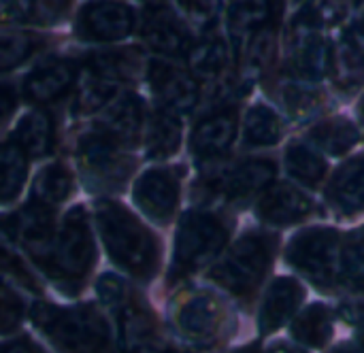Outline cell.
I'll return each mask as SVG.
<instances>
[{
	"mask_svg": "<svg viewBox=\"0 0 364 353\" xmlns=\"http://www.w3.org/2000/svg\"><path fill=\"white\" fill-rule=\"evenodd\" d=\"M282 100L286 111L290 113V117L294 119H307L311 117L318 107H320V98L318 94H314L309 87H305L301 81L292 79L290 83H286L282 87Z\"/></svg>",
	"mask_w": 364,
	"mask_h": 353,
	"instance_id": "8d00e7d4",
	"label": "cell"
},
{
	"mask_svg": "<svg viewBox=\"0 0 364 353\" xmlns=\"http://www.w3.org/2000/svg\"><path fill=\"white\" fill-rule=\"evenodd\" d=\"M143 40L162 55H183L190 51V32L168 6H149L141 26Z\"/></svg>",
	"mask_w": 364,
	"mask_h": 353,
	"instance_id": "ac0fdd59",
	"label": "cell"
},
{
	"mask_svg": "<svg viewBox=\"0 0 364 353\" xmlns=\"http://www.w3.org/2000/svg\"><path fill=\"white\" fill-rule=\"evenodd\" d=\"M21 320V303L15 294L0 288V332H11Z\"/></svg>",
	"mask_w": 364,
	"mask_h": 353,
	"instance_id": "60d3db41",
	"label": "cell"
},
{
	"mask_svg": "<svg viewBox=\"0 0 364 353\" xmlns=\"http://www.w3.org/2000/svg\"><path fill=\"white\" fill-rule=\"evenodd\" d=\"M230 230L226 222L209 211H188L175 234L171 279H183L211 264L226 247Z\"/></svg>",
	"mask_w": 364,
	"mask_h": 353,
	"instance_id": "277c9868",
	"label": "cell"
},
{
	"mask_svg": "<svg viewBox=\"0 0 364 353\" xmlns=\"http://www.w3.org/2000/svg\"><path fill=\"white\" fill-rule=\"evenodd\" d=\"M186 55L190 62L192 77L200 81H215L228 68V45L218 36L192 45Z\"/></svg>",
	"mask_w": 364,
	"mask_h": 353,
	"instance_id": "484cf974",
	"label": "cell"
},
{
	"mask_svg": "<svg viewBox=\"0 0 364 353\" xmlns=\"http://www.w3.org/2000/svg\"><path fill=\"white\" fill-rule=\"evenodd\" d=\"M70 6V0H30L28 17L32 23L49 26L55 23Z\"/></svg>",
	"mask_w": 364,
	"mask_h": 353,
	"instance_id": "f35d334b",
	"label": "cell"
},
{
	"mask_svg": "<svg viewBox=\"0 0 364 353\" xmlns=\"http://www.w3.org/2000/svg\"><path fill=\"white\" fill-rule=\"evenodd\" d=\"M30 317L60 353H113L111 326L90 305L62 309L49 303H34Z\"/></svg>",
	"mask_w": 364,
	"mask_h": 353,
	"instance_id": "7a4b0ae2",
	"label": "cell"
},
{
	"mask_svg": "<svg viewBox=\"0 0 364 353\" xmlns=\"http://www.w3.org/2000/svg\"><path fill=\"white\" fill-rule=\"evenodd\" d=\"M305 300V288L294 277L275 279L262 296L258 326L262 335H271L288 324Z\"/></svg>",
	"mask_w": 364,
	"mask_h": 353,
	"instance_id": "d6986e66",
	"label": "cell"
},
{
	"mask_svg": "<svg viewBox=\"0 0 364 353\" xmlns=\"http://www.w3.org/2000/svg\"><path fill=\"white\" fill-rule=\"evenodd\" d=\"M23 0H0V21H11L21 13Z\"/></svg>",
	"mask_w": 364,
	"mask_h": 353,
	"instance_id": "bcb514c9",
	"label": "cell"
},
{
	"mask_svg": "<svg viewBox=\"0 0 364 353\" xmlns=\"http://www.w3.org/2000/svg\"><path fill=\"white\" fill-rule=\"evenodd\" d=\"M130 294V290L126 288V283L115 277V275H105L100 281H98V296L105 305L109 307H115L119 305L126 296Z\"/></svg>",
	"mask_w": 364,
	"mask_h": 353,
	"instance_id": "b9f144b4",
	"label": "cell"
},
{
	"mask_svg": "<svg viewBox=\"0 0 364 353\" xmlns=\"http://www.w3.org/2000/svg\"><path fill=\"white\" fill-rule=\"evenodd\" d=\"M90 68L92 72H98L111 81H124L136 75L139 70V55L134 51H105V53H96L90 60Z\"/></svg>",
	"mask_w": 364,
	"mask_h": 353,
	"instance_id": "e575fe53",
	"label": "cell"
},
{
	"mask_svg": "<svg viewBox=\"0 0 364 353\" xmlns=\"http://www.w3.org/2000/svg\"><path fill=\"white\" fill-rule=\"evenodd\" d=\"M360 117H363V121H364V100H363V104H360Z\"/></svg>",
	"mask_w": 364,
	"mask_h": 353,
	"instance_id": "816d5d0a",
	"label": "cell"
},
{
	"mask_svg": "<svg viewBox=\"0 0 364 353\" xmlns=\"http://www.w3.org/2000/svg\"><path fill=\"white\" fill-rule=\"evenodd\" d=\"M288 62L301 81H320L331 66V47L318 26L299 17L288 49Z\"/></svg>",
	"mask_w": 364,
	"mask_h": 353,
	"instance_id": "7c38bea8",
	"label": "cell"
},
{
	"mask_svg": "<svg viewBox=\"0 0 364 353\" xmlns=\"http://www.w3.org/2000/svg\"><path fill=\"white\" fill-rule=\"evenodd\" d=\"M275 251L277 237L269 232H247L230 247L226 258L211 268L209 279L232 296L247 298L271 271Z\"/></svg>",
	"mask_w": 364,
	"mask_h": 353,
	"instance_id": "3957f363",
	"label": "cell"
},
{
	"mask_svg": "<svg viewBox=\"0 0 364 353\" xmlns=\"http://www.w3.org/2000/svg\"><path fill=\"white\" fill-rule=\"evenodd\" d=\"M358 32L364 36V13L358 17Z\"/></svg>",
	"mask_w": 364,
	"mask_h": 353,
	"instance_id": "681fc988",
	"label": "cell"
},
{
	"mask_svg": "<svg viewBox=\"0 0 364 353\" xmlns=\"http://www.w3.org/2000/svg\"><path fill=\"white\" fill-rule=\"evenodd\" d=\"M341 315L346 317V322L358 324V326L364 328V298L352 300V303H343L341 305Z\"/></svg>",
	"mask_w": 364,
	"mask_h": 353,
	"instance_id": "ee69618b",
	"label": "cell"
},
{
	"mask_svg": "<svg viewBox=\"0 0 364 353\" xmlns=\"http://www.w3.org/2000/svg\"><path fill=\"white\" fill-rule=\"evenodd\" d=\"M328 72L339 89L352 92L364 83V49L354 34H343L331 47Z\"/></svg>",
	"mask_w": 364,
	"mask_h": 353,
	"instance_id": "603a6c76",
	"label": "cell"
},
{
	"mask_svg": "<svg viewBox=\"0 0 364 353\" xmlns=\"http://www.w3.org/2000/svg\"><path fill=\"white\" fill-rule=\"evenodd\" d=\"M239 117L235 109H220L203 117L190 136V151L198 162H215L228 153L237 136Z\"/></svg>",
	"mask_w": 364,
	"mask_h": 353,
	"instance_id": "2e32d148",
	"label": "cell"
},
{
	"mask_svg": "<svg viewBox=\"0 0 364 353\" xmlns=\"http://www.w3.org/2000/svg\"><path fill=\"white\" fill-rule=\"evenodd\" d=\"M309 139L318 151L341 156L358 143V130L348 117H328L311 128Z\"/></svg>",
	"mask_w": 364,
	"mask_h": 353,
	"instance_id": "83f0119b",
	"label": "cell"
},
{
	"mask_svg": "<svg viewBox=\"0 0 364 353\" xmlns=\"http://www.w3.org/2000/svg\"><path fill=\"white\" fill-rule=\"evenodd\" d=\"M96 224L111 260L141 281H149L160 268V243L151 230L115 200L96 205Z\"/></svg>",
	"mask_w": 364,
	"mask_h": 353,
	"instance_id": "6da1fadb",
	"label": "cell"
},
{
	"mask_svg": "<svg viewBox=\"0 0 364 353\" xmlns=\"http://www.w3.org/2000/svg\"><path fill=\"white\" fill-rule=\"evenodd\" d=\"M358 345H360V352L364 353V328H363V332H360V339H358Z\"/></svg>",
	"mask_w": 364,
	"mask_h": 353,
	"instance_id": "f907efd6",
	"label": "cell"
},
{
	"mask_svg": "<svg viewBox=\"0 0 364 353\" xmlns=\"http://www.w3.org/2000/svg\"><path fill=\"white\" fill-rule=\"evenodd\" d=\"M286 260L316 286H335L339 277L341 237L337 230L326 226L303 230L290 241Z\"/></svg>",
	"mask_w": 364,
	"mask_h": 353,
	"instance_id": "8992f818",
	"label": "cell"
},
{
	"mask_svg": "<svg viewBox=\"0 0 364 353\" xmlns=\"http://www.w3.org/2000/svg\"><path fill=\"white\" fill-rule=\"evenodd\" d=\"M94 260L96 245L87 215L81 207H75L66 213L60 234H55L49 266L45 273L64 288L79 286L92 271Z\"/></svg>",
	"mask_w": 364,
	"mask_h": 353,
	"instance_id": "5b68a950",
	"label": "cell"
},
{
	"mask_svg": "<svg viewBox=\"0 0 364 353\" xmlns=\"http://www.w3.org/2000/svg\"><path fill=\"white\" fill-rule=\"evenodd\" d=\"M55 139L53 117L47 111H32L28 113L15 130V143L26 151L30 158H41L51 151Z\"/></svg>",
	"mask_w": 364,
	"mask_h": 353,
	"instance_id": "d4e9b609",
	"label": "cell"
},
{
	"mask_svg": "<svg viewBox=\"0 0 364 353\" xmlns=\"http://www.w3.org/2000/svg\"><path fill=\"white\" fill-rule=\"evenodd\" d=\"M13 234L19 239V243L26 247L30 258L47 271L51 249H53V219H51V209L38 202L28 205L19 215L13 219Z\"/></svg>",
	"mask_w": 364,
	"mask_h": 353,
	"instance_id": "e0dca14e",
	"label": "cell"
},
{
	"mask_svg": "<svg viewBox=\"0 0 364 353\" xmlns=\"http://www.w3.org/2000/svg\"><path fill=\"white\" fill-rule=\"evenodd\" d=\"M17 107V92L9 83H0V126L13 115Z\"/></svg>",
	"mask_w": 364,
	"mask_h": 353,
	"instance_id": "7bdbcfd3",
	"label": "cell"
},
{
	"mask_svg": "<svg viewBox=\"0 0 364 353\" xmlns=\"http://www.w3.org/2000/svg\"><path fill=\"white\" fill-rule=\"evenodd\" d=\"M41 45L43 38L38 34L21 32V30H0V70L19 66Z\"/></svg>",
	"mask_w": 364,
	"mask_h": 353,
	"instance_id": "836d02e7",
	"label": "cell"
},
{
	"mask_svg": "<svg viewBox=\"0 0 364 353\" xmlns=\"http://www.w3.org/2000/svg\"><path fill=\"white\" fill-rule=\"evenodd\" d=\"M228 322L230 313L226 305L209 292L188 296L175 311L177 330L196 347L218 345L228 330Z\"/></svg>",
	"mask_w": 364,
	"mask_h": 353,
	"instance_id": "52a82bcc",
	"label": "cell"
},
{
	"mask_svg": "<svg viewBox=\"0 0 364 353\" xmlns=\"http://www.w3.org/2000/svg\"><path fill=\"white\" fill-rule=\"evenodd\" d=\"M73 192V175L66 166L62 164H51L45 166L32 185V196L34 202L45 205V207H53L60 205L62 200H66Z\"/></svg>",
	"mask_w": 364,
	"mask_h": 353,
	"instance_id": "d6a6232c",
	"label": "cell"
},
{
	"mask_svg": "<svg viewBox=\"0 0 364 353\" xmlns=\"http://www.w3.org/2000/svg\"><path fill=\"white\" fill-rule=\"evenodd\" d=\"M0 353H45L36 343H32L30 339H15L11 343H6L4 347H0Z\"/></svg>",
	"mask_w": 364,
	"mask_h": 353,
	"instance_id": "f6af8a7d",
	"label": "cell"
},
{
	"mask_svg": "<svg viewBox=\"0 0 364 353\" xmlns=\"http://www.w3.org/2000/svg\"><path fill=\"white\" fill-rule=\"evenodd\" d=\"M292 337L307 347H316V349L324 347L333 337L331 307L316 303V305H309L307 309H303L292 324Z\"/></svg>",
	"mask_w": 364,
	"mask_h": 353,
	"instance_id": "4316f807",
	"label": "cell"
},
{
	"mask_svg": "<svg viewBox=\"0 0 364 353\" xmlns=\"http://www.w3.org/2000/svg\"><path fill=\"white\" fill-rule=\"evenodd\" d=\"M267 353H307L305 349H301V347H296V345H292V343H273L271 347H269V352Z\"/></svg>",
	"mask_w": 364,
	"mask_h": 353,
	"instance_id": "7dc6e473",
	"label": "cell"
},
{
	"mask_svg": "<svg viewBox=\"0 0 364 353\" xmlns=\"http://www.w3.org/2000/svg\"><path fill=\"white\" fill-rule=\"evenodd\" d=\"M166 353H181V352H166Z\"/></svg>",
	"mask_w": 364,
	"mask_h": 353,
	"instance_id": "f5cc1de1",
	"label": "cell"
},
{
	"mask_svg": "<svg viewBox=\"0 0 364 353\" xmlns=\"http://www.w3.org/2000/svg\"><path fill=\"white\" fill-rule=\"evenodd\" d=\"M326 198L339 215H354L364 211V153L350 158L335 170L326 190Z\"/></svg>",
	"mask_w": 364,
	"mask_h": 353,
	"instance_id": "ffe728a7",
	"label": "cell"
},
{
	"mask_svg": "<svg viewBox=\"0 0 364 353\" xmlns=\"http://www.w3.org/2000/svg\"><path fill=\"white\" fill-rule=\"evenodd\" d=\"M277 166L267 158H250L213 179V194L228 205H241L262 194L275 179Z\"/></svg>",
	"mask_w": 364,
	"mask_h": 353,
	"instance_id": "30bf717a",
	"label": "cell"
},
{
	"mask_svg": "<svg viewBox=\"0 0 364 353\" xmlns=\"http://www.w3.org/2000/svg\"><path fill=\"white\" fill-rule=\"evenodd\" d=\"M134 11L115 0H94L87 2L77 17L79 36L96 43H115L134 30Z\"/></svg>",
	"mask_w": 364,
	"mask_h": 353,
	"instance_id": "8fae6325",
	"label": "cell"
},
{
	"mask_svg": "<svg viewBox=\"0 0 364 353\" xmlns=\"http://www.w3.org/2000/svg\"><path fill=\"white\" fill-rule=\"evenodd\" d=\"M175 4L198 26L213 23L222 9L220 0H175Z\"/></svg>",
	"mask_w": 364,
	"mask_h": 353,
	"instance_id": "ab89813d",
	"label": "cell"
},
{
	"mask_svg": "<svg viewBox=\"0 0 364 353\" xmlns=\"http://www.w3.org/2000/svg\"><path fill=\"white\" fill-rule=\"evenodd\" d=\"M181 145V124L177 115L168 111H158L147 130V156L154 160L171 158L179 151Z\"/></svg>",
	"mask_w": 364,
	"mask_h": 353,
	"instance_id": "4dcf8cb0",
	"label": "cell"
},
{
	"mask_svg": "<svg viewBox=\"0 0 364 353\" xmlns=\"http://www.w3.org/2000/svg\"><path fill=\"white\" fill-rule=\"evenodd\" d=\"M28 177V156L17 143L0 145V205L19 196Z\"/></svg>",
	"mask_w": 364,
	"mask_h": 353,
	"instance_id": "1f68e13d",
	"label": "cell"
},
{
	"mask_svg": "<svg viewBox=\"0 0 364 353\" xmlns=\"http://www.w3.org/2000/svg\"><path fill=\"white\" fill-rule=\"evenodd\" d=\"M75 77L77 70L68 60H49L28 75L23 83V94L30 102L45 104L66 94Z\"/></svg>",
	"mask_w": 364,
	"mask_h": 353,
	"instance_id": "7402d4cb",
	"label": "cell"
},
{
	"mask_svg": "<svg viewBox=\"0 0 364 353\" xmlns=\"http://www.w3.org/2000/svg\"><path fill=\"white\" fill-rule=\"evenodd\" d=\"M181 170L177 168H149L132 190L136 207L156 224H168L179 207Z\"/></svg>",
	"mask_w": 364,
	"mask_h": 353,
	"instance_id": "9c48e42d",
	"label": "cell"
},
{
	"mask_svg": "<svg viewBox=\"0 0 364 353\" xmlns=\"http://www.w3.org/2000/svg\"><path fill=\"white\" fill-rule=\"evenodd\" d=\"M124 353H162V337L154 313L132 292L113 307Z\"/></svg>",
	"mask_w": 364,
	"mask_h": 353,
	"instance_id": "4fadbf2b",
	"label": "cell"
},
{
	"mask_svg": "<svg viewBox=\"0 0 364 353\" xmlns=\"http://www.w3.org/2000/svg\"><path fill=\"white\" fill-rule=\"evenodd\" d=\"M284 136V124L279 115L267 104L250 107L243 121V143L247 147H273Z\"/></svg>",
	"mask_w": 364,
	"mask_h": 353,
	"instance_id": "f1b7e54d",
	"label": "cell"
},
{
	"mask_svg": "<svg viewBox=\"0 0 364 353\" xmlns=\"http://www.w3.org/2000/svg\"><path fill=\"white\" fill-rule=\"evenodd\" d=\"M149 85L156 98L162 102L164 111L179 115L196 107L198 100V81L190 70L179 68L164 60H154L149 64Z\"/></svg>",
	"mask_w": 364,
	"mask_h": 353,
	"instance_id": "5bb4252c",
	"label": "cell"
},
{
	"mask_svg": "<svg viewBox=\"0 0 364 353\" xmlns=\"http://www.w3.org/2000/svg\"><path fill=\"white\" fill-rule=\"evenodd\" d=\"M328 353H363L360 352V347H356V345H348V343H341V345H337V347H333Z\"/></svg>",
	"mask_w": 364,
	"mask_h": 353,
	"instance_id": "c3c4849f",
	"label": "cell"
},
{
	"mask_svg": "<svg viewBox=\"0 0 364 353\" xmlns=\"http://www.w3.org/2000/svg\"><path fill=\"white\" fill-rule=\"evenodd\" d=\"M273 17L271 0H230L226 23L235 40L254 36L260 28L269 26Z\"/></svg>",
	"mask_w": 364,
	"mask_h": 353,
	"instance_id": "cb8c5ba5",
	"label": "cell"
},
{
	"mask_svg": "<svg viewBox=\"0 0 364 353\" xmlns=\"http://www.w3.org/2000/svg\"><path fill=\"white\" fill-rule=\"evenodd\" d=\"M143 128V102L134 94L117 98L100 117L98 132L119 147H130L139 141Z\"/></svg>",
	"mask_w": 364,
	"mask_h": 353,
	"instance_id": "44dd1931",
	"label": "cell"
},
{
	"mask_svg": "<svg viewBox=\"0 0 364 353\" xmlns=\"http://www.w3.org/2000/svg\"><path fill=\"white\" fill-rule=\"evenodd\" d=\"M79 164L87 181L98 188H119L132 170V162L122 153V147L98 130L79 141Z\"/></svg>",
	"mask_w": 364,
	"mask_h": 353,
	"instance_id": "ba28073f",
	"label": "cell"
},
{
	"mask_svg": "<svg viewBox=\"0 0 364 353\" xmlns=\"http://www.w3.org/2000/svg\"><path fill=\"white\" fill-rule=\"evenodd\" d=\"M117 92V83L98 75V72H92L87 77V81L81 85L79 94H77V100H75V111L81 113V115H87V113H96L98 109H102L111 98L113 94Z\"/></svg>",
	"mask_w": 364,
	"mask_h": 353,
	"instance_id": "d590c367",
	"label": "cell"
},
{
	"mask_svg": "<svg viewBox=\"0 0 364 353\" xmlns=\"http://www.w3.org/2000/svg\"><path fill=\"white\" fill-rule=\"evenodd\" d=\"M314 211L311 198L292 183H271L258 198V219L271 226H292L307 219Z\"/></svg>",
	"mask_w": 364,
	"mask_h": 353,
	"instance_id": "9a60e30c",
	"label": "cell"
},
{
	"mask_svg": "<svg viewBox=\"0 0 364 353\" xmlns=\"http://www.w3.org/2000/svg\"><path fill=\"white\" fill-rule=\"evenodd\" d=\"M0 268L11 273L17 281H21L26 288H32L34 290V279L28 275L26 266L21 264L17 251H15V245H13V237L6 228L0 226Z\"/></svg>",
	"mask_w": 364,
	"mask_h": 353,
	"instance_id": "74e56055",
	"label": "cell"
},
{
	"mask_svg": "<svg viewBox=\"0 0 364 353\" xmlns=\"http://www.w3.org/2000/svg\"><path fill=\"white\" fill-rule=\"evenodd\" d=\"M284 164L292 179L309 188H316L328 173V164L324 156L316 147L305 143H292L286 149Z\"/></svg>",
	"mask_w": 364,
	"mask_h": 353,
	"instance_id": "f546056e",
	"label": "cell"
}]
</instances>
